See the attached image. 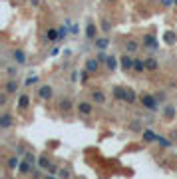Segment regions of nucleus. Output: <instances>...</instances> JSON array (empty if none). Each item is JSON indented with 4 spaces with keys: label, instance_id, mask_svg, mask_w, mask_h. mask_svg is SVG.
I'll return each instance as SVG.
<instances>
[{
    "label": "nucleus",
    "instance_id": "nucleus-1",
    "mask_svg": "<svg viewBox=\"0 0 177 179\" xmlns=\"http://www.w3.org/2000/svg\"><path fill=\"white\" fill-rule=\"evenodd\" d=\"M139 97H141V104L145 106V107H149V110H155V107H157V97H155V96L141 94Z\"/></svg>",
    "mask_w": 177,
    "mask_h": 179
},
{
    "label": "nucleus",
    "instance_id": "nucleus-2",
    "mask_svg": "<svg viewBox=\"0 0 177 179\" xmlns=\"http://www.w3.org/2000/svg\"><path fill=\"white\" fill-rule=\"evenodd\" d=\"M143 46H147L151 52L159 50V44H157V40H155L153 36H145V38H143Z\"/></svg>",
    "mask_w": 177,
    "mask_h": 179
},
{
    "label": "nucleus",
    "instance_id": "nucleus-3",
    "mask_svg": "<svg viewBox=\"0 0 177 179\" xmlns=\"http://www.w3.org/2000/svg\"><path fill=\"white\" fill-rule=\"evenodd\" d=\"M52 94H54V92H52V88H50V86H42V88L38 90V96L42 97V100H50V97H52Z\"/></svg>",
    "mask_w": 177,
    "mask_h": 179
},
{
    "label": "nucleus",
    "instance_id": "nucleus-4",
    "mask_svg": "<svg viewBox=\"0 0 177 179\" xmlns=\"http://www.w3.org/2000/svg\"><path fill=\"white\" fill-rule=\"evenodd\" d=\"M10 126H12V117H10V113H2V117H0V127L8 129Z\"/></svg>",
    "mask_w": 177,
    "mask_h": 179
},
{
    "label": "nucleus",
    "instance_id": "nucleus-5",
    "mask_svg": "<svg viewBox=\"0 0 177 179\" xmlns=\"http://www.w3.org/2000/svg\"><path fill=\"white\" fill-rule=\"evenodd\" d=\"M96 34H98V30H96L94 22H88V26H86V36H88L90 40H96Z\"/></svg>",
    "mask_w": 177,
    "mask_h": 179
},
{
    "label": "nucleus",
    "instance_id": "nucleus-6",
    "mask_svg": "<svg viewBox=\"0 0 177 179\" xmlns=\"http://www.w3.org/2000/svg\"><path fill=\"white\" fill-rule=\"evenodd\" d=\"M98 68H100V60H88V62H86V70H88V72H98Z\"/></svg>",
    "mask_w": 177,
    "mask_h": 179
},
{
    "label": "nucleus",
    "instance_id": "nucleus-7",
    "mask_svg": "<svg viewBox=\"0 0 177 179\" xmlns=\"http://www.w3.org/2000/svg\"><path fill=\"white\" fill-rule=\"evenodd\" d=\"M121 68L123 70H131L133 68V60L127 56V54H125V56H121Z\"/></svg>",
    "mask_w": 177,
    "mask_h": 179
},
{
    "label": "nucleus",
    "instance_id": "nucleus-8",
    "mask_svg": "<svg viewBox=\"0 0 177 179\" xmlns=\"http://www.w3.org/2000/svg\"><path fill=\"white\" fill-rule=\"evenodd\" d=\"M6 92L8 94H16V92H18V82H16V80H8L6 82Z\"/></svg>",
    "mask_w": 177,
    "mask_h": 179
},
{
    "label": "nucleus",
    "instance_id": "nucleus-9",
    "mask_svg": "<svg viewBox=\"0 0 177 179\" xmlns=\"http://www.w3.org/2000/svg\"><path fill=\"white\" fill-rule=\"evenodd\" d=\"M30 106V96H20V100H18V107H20V110H26V107H28Z\"/></svg>",
    "mask_w": 177,
    "mask_h": 179
},
{
    "label": "nucleus",
    "instance_id": "nucleus-10",
    "mask_svg": "<svg viewBox=\"0 0 177 179\" xmlns=\"http://www.w3.org/2000/svg\"><path fill=\"white\" fill-rule=\"evenodd\" d=\"M108 46H110V40H108V38H96V48H100V50H106Z\"/></svg>",
    "mask_w": 177,
    "mask_h": 179
},
{
    "label": "nucleus",
    "instance_id": "nucleus-11",
    "mask_svg": "<svg viewBox=\"0 0 177 179\" xmlns=\"http://www.w3.org/2000/svg\"><path fill=\"white\" fill-rule=\"evenodd\" d=\"M78 112L84 113V116H88V113H92V106L86 104V102H82V104H78Z\"/></svg>",
    "mask_w": 177,
    "mask_h": 179
},
{
    "label": "nucleus",
    "instance_id": "nucleus-12",
    "mask_svg": "<svg viewBox=\"0 0 177 179\" xmlns=\"http://www.w3.org/2000/svg\"><path fill=\"white\" fill-rule=\"evenodd\" d=\"M163 40H165V44H169V46H173L175 42H177V36L173 34V32H165V36H163Z\"/></svg>",
    "mask_w": 177,
    "mask_h": 179
},
{
    "label": "nucleus",
    "instance_id": "nucleus-13",
    "mask_svg": "<svg viewBox=\"0 0 177 179\" xmlns=\"http://www.w3.org/2000/svg\"><path fill=\"white\" fill-rule=\"evenodd\" d=\"M114 97L116 100H125V88H114Z\"/></svg>",
    "mask_w": 177,
    "mask_h": 179
},
{
    "label": "nucleus",
    "instance_id": "nucleus-14",
    "mask_svg": "<svg viewBox=\"0 0 177 179\" xmlns=\"http://www.w3.org/2000/svg\"><path fill=\"white\" fill-rule=\"evenodd\" d=\"M145 68L151 70V72H153V70H157V68H159L157 60H155V58H147V60H145Z\"/></svg>",
    "mask_w": 177,
    "mask_h": 179
},
{
    "label": "nucleus",
    "instance_id": "nucleus-15",
    "mask_svg": "<svg viewBox=\"0 0 177 179\" xmlns=\"http://www.w3.org/2000/svg\"><path fill=\"white\" fill-rule=\"evenodd\" d=\"M58 38H60V32L58 30H48L46 32V40L48 42H54V40H58Z\"/></svg>",
    "mask_w": 177,
    "mask_h": 179
},
{
    "label": "nucleus",
    "instance_id": "nucleus-16",
    "mask_svg": "<svg viewBox=\"0 0 177 179\" xmlns=\"http://www.w3.org/2000/svg\"><path fill=\"white\" fill-rule=\"evenodd\" d=\"M106 66H108V70H116L117 68V60L114 56H108L106 58Z\"/></svg>",
    "mask_w": 177,
    "mask_h": 179
},
{
    "label": "nucleus",
    "instance_id": "nucleus-17",
    "mask_svg": "<svg viewBox=\"0 0 177 179\" xmlns=\"http://www.w3.org/2000/svg\"><path fill=\"white\" fill-rule=\"evenodd\" d=\"M30 169H32V163H30L28 159H26V161H22V163L18 165V171H20V173H28Z\"/></svg>",
    "mask_w": 177,
    "mask_h": 179
},
{
    "label": "nucleus",
    "instance_id": "nucleus-18",
    "mask_svg": "<svg viewBox=\"0 0 177 179\" xmlns=\"http://www.w3.org/2000/svg\"><path fill=\"white\" fill-rule=\"evenodd\" d=\"M92 100L96 102V104H104V102H106V96L101 94V92H94V94H92Z\"/></svg>",
    "mask_w": 177,
    "mask_h": 179
},
{
    "label": "nucleus",
    "instance_id": "nucleus-19",
    "mask_svg": "<svg viewBox=\"0 0 177 179\" xmlns=\"http://www.w3.org/2000/svg\"><path fill=\"white\" fill-rule=\"evenodd\" d=\"M125 102H127V104L135 102V92H133L131 88H125Z\"/></svg>",
    "mask_w": 177,
    "mask_h": 179
},
{
    "label": "nucleus",
    "instance_id": "nucleus-20",
    "mask_svg": "<svg viewBox=\"0 0 177 179\" xmlns=\"http://www.w3.org/2000/svg\"><path fill=\"white\" fill-rule=\"evenodd\" d=\"M133 70H135V72H143V70H147L145 62H141V60H133Z\"/></svg>",
    "mask_w": 177,
    "mask_h": 179
},
{
    "label": "nucleus",
    "instance_id": "nucleus-21",
    "mask_svg": "<svg viewBox=\"0 0 177 179\" xmlns=\"http://www.w3.org/2000/svg\"><path fill=\"white\" fill-rule=\"evenodd\" d=\"M137 48H139V44L135 40H127V44H125V50L127 52H137Z\"/></svg>",
    "mask_w": 177,
    "mask_h": 179
},
{
    "label": "nucleus",
    "instance_id": "nucleus-22",
    "mask_svg": "<svg viewBox=\"0 0 177 179\" xmlns=\"http://www.w3.org/2000/svg\"><path fill=\"white\" fill-rule=\"evenodd\" d=\"M14 60H16L18 64H24V62H26L24 52H22V50H14Z\"/></svg>",
    "mask_w": 177,
    "mask_h": 179
},
{
    "label": "nucleus",
    "instance_id": "nucleus-23",
    "mask_svg": "<svg viewBox=\"0 0 177 179\" xmlns=\"http://www.w3.org/2000/svg\"><path fill=\"white\" fill-rule=\"evenodd\" d=\"M6 165H8V169H16V167L20 165V159H18V157H10Z\"/></svg>",
    "mask_w": 177,
    "mask_h": 179
},
{
    "label": "nucleus",
    "instance_id": "nucleus-24",
    "mask_svg": "<svg viewBox=\"0 0 177 179\" xmlns=\"http://www.w3.org/2000/svg\"><path fill=\"white\" fill-rule=\"evenodd\" d=\"M143 139H145V142H157V135L153 132H143Z\"/></svg>",
    "mask_w": 177,
    "mask_h": 179
},
{
    "label": "nucleus",
    "instance_id": "nucleus-25",
    "mask_svg": "<svg viewBox=\"0 0 177 179\" xmlns=\"http://www.w3.org/2000/svg\"><path fill=\"white\" fill-rule=\"evenodd\" d=\"M70 107H72V102H70L68 97H66V100H62V104H60V110H62V112H70Z\"/></svg>",
    "mask_w": 177,
    "mask_h": 179
},
{
    "label": "nucleus",
    "instance_id": "nucleus-26",
    "mask_svg": "<svg viewBox=\"0 0 177 179\" xmlns=\"http://www.w3.org/2000/svg\"><path fill=\"white\" fill-rule=\"evenodd\" d=\"M40 167H44V169H50V159L44 155V157H40Z\"/></svg>",
    "mask_w": 177,
    "mask_h": 179
},
{
    "label": "nucleus",
    "instance_id": "nucleus-27",
    "mask_svg": "<svg viewBox=\"0 0 177 179\" xmlns=\"http://www.w3.org/2000/svg\"><path fill=\"white\" fill-rule=\"evenodd\" d=\"M157 143H159V145H163V147H169V145H171V142H169V139L161 137V135H157Z\"/></svg>",
    "mask_w": 177,
    "mask_h": 179
},
{
    "label": "nucleus",
    "instance_id": "nucleus-28",
    "mask_svg": "<svg viewBox=\"0 0 177 179\" xmlns=\"http://www.w3.org/2000/svg\"><path fill=\"white\" fill-rule=\"evenodd\" d=\"M36 82H38V76H28L26 82H24V86H32V84H36Z\"/></svg>",
    "mask_w": 177,
    "mask_h": 179
},
{
    "label": "nucleus",
    "instance_id": "nucleus-29",
    "mask_svg": "<svg viewBox=\"0 0 177 179\" xmlns=\"http://www.w3.org/2000/svg\"><path fill=\"white\" fill-rule=\"evenodd\" d=\"M165 116H167V117H173V116H175V110H173V107H165Z\"/></svg>",
    "mask_w": 177,
    "mask_h": 179
},
{
    "label": "nucleus",
    "instance_id": "nucleus-30",
    "mask_svg": "<svg viewBox=\"0 0 177 179\" xmlns=\"http://www.w3.org/2000/svg\"><path fill=\"white\" fill-rule=\"evenodd\" d=\"M58 32H60V38H66L68 36V28H64V26H62V28H58Z\"/></svg>",
    "mask_w": 177,
    "mask_h": 179
},
{
    "label": "nucleus",
    "instance_id": "nucleus-31",
    "mask_svg": "<svg viewBox=\"0 0 177 179\" xmlns=\"http://www.w3.org/2000/svg\"><path fill=\"white\" fill-rule=\"evenodd\" d=\"M70 175V173L66 171V169H60V171H58V177H68Z\"/></svg>",
    "mask_w": 177,
    "mask_h": 179
},
{
    "label": "nucleus",
    "instance_id": "nucleus-32",
    "mask_svg": "<svg viewBox=\"0 0 177 179\" xmlns=\"http://www.w3.org/2000/svg\"><path fill=\"white\" fill-rule=\"evenodd\" d=\"M163 6H171V4H175V0H161Z\"/></svg>",
    "mask_w": 177,
    "mask_h": 179
},
{
    "label": "nucleus",
    "instance_id": "nucleus-33",
    "mask_svg": "<svg viewBox=\"0 0 177 179\" xmlns=\"http://www.w3.org/2000/svg\"><path fill=\"white\" fill-rule=\"evenodd\" d=\"M16 72H18V70H16L14 66H10V68H8V74H10V76H16Z\"/></svg>",
    "mask_w": 177,
    "mask_h": 179
},
{
    "label": "nucleus",
    "instance_id": "nucleus-34",
    "mask_svg": "<svg viewBox=\"0 0 177 179\" xmlns=\"http://www.w3.org/2000/svg\"><path fill=\"white\" fill-rule=\"evenodd\" d=\"M30 2L34 4V6H38V4H40V0H30Z\"/></svg>",
    "mask_w": 177,
    "mask_h": 179
},
{
    "label": "nucleus",
    "instance_id": "nucleus-35",
    "mask_svg": "<svg viewBox=\"0 0 177 179\" xmlns=\"http://www.w3.org/2000/svg\"><path fill=\"white\" fill-rule=\"evenodd\" d=\"M175 6H177V0H175Z\"/></svg>",
    "mask_w": 177,
    "mask_h": 179
},
{
    "label": "nucleus",
    "instance_id": "nucleus-36",
    "mask_svg": "<svg viewBox=\"0 0 177 179\" xmlns=\"http://www.w3.org/2000/svg\"><path fill=\"white\" fill-rule=\"evenodd\" d=\"M110 2H114V0H110Z\"/></svg>",
    "mask_w": 177,
    "mask_h": 179
},
{
    "label": "nucleus",
    "instance_id": "nucleus-37",
    "mask_svg": "<svg viewBox=\"0 0 177 179\" xmlns=\"http://www.w3.org/2000/svg\"><path fill=\"white\" fill-rule=\"evenodd\" d=\"M151 2H155V0H151Z\"/></svg>",
    "mask_w": 177,
    "mask_h": 179
}]
</instances>
